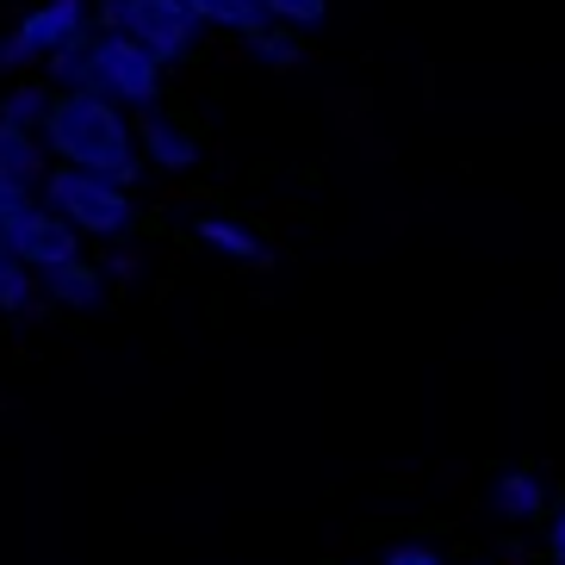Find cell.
<instances>
[{"label": "cell", "mask_w": 565, "mask_h": 565, "mask_svg": "<svg viewBox=\"0 0 565 565\" xmlns=\"http://www.w3.org/2000/svg\"><path fill=\"white\" fill-rule=\"evenodd\" d=\"M38 137H44L56 168H82V174H100V181L118 186L143 181V150H137L131 113H118L100 94H51V113H44Z\"/></svg>", "instance_id": "cell-1"}, {"label": "cell", "mask_w": 565, "mask_h": 565, "mask_svg": "<svg viewBox=\"0 0 565 565\" xmlns=\"http://www.w3.org/2000/svg\"><path fill=\"white\" fill-rule=\"evenodd\" d=\"M44 205L56 217L75 224V236H94V243H131L143 231V205L131 200V186L100 181V174H82V168H56L44 174Z\"/></svg>", "instance_id": "cell-2"}, {"label": "cell", "mask_w": 565, "mask_h": 565, "mask_svg": "<svg viewBox=\"0 0 565 565\" xmlns=\"http://www.w3.org/2000/svg\"><path fill=\"white\" fill-rule=\"evenodd\" d=\"M94 32H125L162 68H181L200 56V19L181 0H94Z\"/></svg>", "instance_id": "cell-3"}, {"label": "cell", "mask_w": 565, "mask_h": 565, "mask_svg": "<svg viewBox=\"0 0 565 565\" xmlns=\"http://www.w3.org/2000/svg\"><path fill=\"white\" fill-rule=\"evenodd\" d=\"M87 32H94V0H38V7H25V19H19L13 32L0 38V68L7 75L44 68L68 44H82Z\"/></svg>", "instance_id": "cell-4"}, {"label": "cell", "mask_w": 565, "mask_h": 565, "mask_svg": "<svg viewBox=\"0 0 565 565\" xmlns=\"http://www.w3.org/2000/svg\"><path fill=\"white\" fill-rule=\"evenodd\" d=\"M94 44H100V100H113L118 113H131V118L162 106L168 68L143 44H131L125 32H94Z\"/></svg>", "instance_id": "cell-5"}, {"label": "cell", "mask_w": 565, "mask_h": 565, "mask_svg": "<svg viewBox=\"0 0 565 565\" xmlns=\"http://www.w3.org/2000/svg\"><path fill=\"white\" fill-rule=\"evenodd\" d=\"M137 150H143V168H156V174H193V168L205 162V137L186 125L181 113H168V106H150V113H137Z\"/></svg>", "instance_id": "cell-6"}, {"label": "cell", "mask_w": 565, "mask_h": 565, "mask_svg": "<svg viewBox=\"0 0 565 565\" xmlns=\"http://www.w3.org/2000/svg\"><path fill=\"white\" fill-rule=\"evenodd\" d=\"M82 255L87 249H82V236H75V224H68V217H56L51 205H44V212H32L13 231V262L25 267V274H38V280H44L51 267L82 262Z\"/></svg>", "instance_id": "cell-7"}, {"label": "cell", "mask_w": 565, "mask_h": 565, "mask_svg": "<svg viewBox=\"0 0 565 565\" xmlns=\"http://www.w3.org/2000/svg\"><path fill=\"white\" fill-rule=\"evenodd\" d=\"M484 503H491V515L510 522V529H529V522H547V515H553L547 479H541L534 466H503V472H491Z\"/></svg>", "instance_id": "cell-8"}, {"label": "cell", "mask_w": 565, "mask_h": 565, "mask_svg": "<svg viewBox=\"0 0 565 565\" xmlns=\"http://www.w3.org/2000/svg\"><path fill=\"white\" fill-rule=\"evenodd\" d=\"M38 286H44V305H63V311H100L106 292H113V274L82 255V262H68V267H51Z\"/></svg>", "instance_id": "cell-9"}, {"label": "cell", "mask_w": 565, "mask_h": 565, "mask_svg": "<svg viewBox=\"0 0 565 565\" xmlns=\"http://www.w3.org/2000/svg\"><path fill=\"white\" fill-rule=\"evenodd\" d=\"M181 7L200 19V32L236 38V44H255V38L274 25V19L262 13V0H181Z\"/></svg>", "instance_id": "cell-10"}, {"label": "cell", "mask_w": 565, "mask_h": 565, "mask_svg": "<svg viewBox=\"0 0 565 565\" xmlns=\"http://www.w3.org/2000/svg\"><path fill=\"white\" fill-rule=\"evenodd\" d=\"M193 236H200L212 255H224V262L236 267H267V249H262V236L243 224V217H224V212H205L193 217Z\"/></svg>", "instance_id": "cell-11"}, {"label": "cell", "mask_w": 565, "mask_h": 565, "mask_svg": "<svg viewBox=\"0 0 565 565\" xmlns=\"http://www.w3.org/2000/svg\"><path fill=\"white\" fill-rule=\"evenodd\" d=\"M0 174H19V181H38L51 174V150H44V137L32 125H19V118H0Z\"/></svg>", "instance_id": "cell-12"}, {"label": "cell", "mask_w": 565, "mask_h": 565, "mask_svg": "<svg viewBox=\"0 0 565 565\" xmlns=\"http://www.w3.org/2000/svg\"><path fill=\"white\" fill-rule=\"evenodd\" d=\"M44 87L51 94H100V44H94V32L44 63Z\"/></svg>", "instance_id": "cell-13"}, {"label": "cell", "mask_w": 565, "mask_h": 565, "mask_svg": "<svg viewBox=\"0 0 565 565\" xmlns=\"http://www.w3.org/2000/svg\"><path fill=\"white\" fill-rule=\"evenodd\" d=\"M249 56L262 68H274V75H292V68H305V32H292V25H267V32L249 44Z\"/></svg>", "instance_id": "cell-14"}, {"label": "cell", "mask_w": 565, "mask_h": 565, "mask_svg": "<svg viewBox=\"0 0 565 565\" xmlns=\"http://www.w3.org/2000/svg\"><path fill=\"white\" fill-rule=\"evenodd\" d=\"M32 212H44V186H38V181H19V174H0V231L13 236Z\"/></svg>", "instance_id": "cell-15"}, {"label": "cell", "mask_w": 565, "mask_h": 565, "mask_svg": "<svg viewBox=\"0 0 565 565\" xmlns=\"http://www.w3.org/2000/svg\"><path fill=\"white\" fill-rule=\"evenodd\" d=\"M44 113H51V87H38V82H19L0 94V118H19V125H44Z\"/></svg>", "instance_id": "cell-16"}, {"label": "cell", "mask_w": 565, "mask_h": 565, "mask_svg": "<svg viewBox=\"0 0 565 565\" xmlns=\"http://www.w3.org/2000/svg\"><path fill=\"white\" fill-rule=\"evenodd\" d=\"M380 565H448V547L429 541V534H398L380 547Z\"/></svg>", "instance_id": "cell-17"}, {"label": "cell", "mask_w": 565, "mask_h": 565, "mask_svg": "<svg viewBox=\"0 0 565 565\" xmlns=\"http://www.w3.org/2000/svg\"><path fill=\"white\" fill-rule=\"evenodd\" d=\"M262 13L274 19V25L311 32V25H323V19H330V0H262Z\"/></svg>", "instance_id": "cell-18"}, {"label": "cell", "mask_w": 565, "mask_h": 565, "mask_svg": "<svg viewBox=\"0 0 565 565\" xmlns=\"http://www.w3.org/2000/svg\"><path fill=\"white\" fill-rule=\"evenodd\" d=\"M38 292H44V286H38V274H25V267H7V274H0V311L7 317L38 305Z\"/></svg>", "instance_id": "cell-19"}, {"label": "cell", "mask_w": 565, "mask_h": 565, "mask_svg": "<svg viewBox=\"0 0 565 565\" xmlns=\"http://www.w3.org/2000/svg\"><path fill=\"white\" fill-rule=\"evenodd\" d=\"M547 565H565V510L547 515Z\"/></svg>", "instance_id": "cell-20"}, {"label": "cell", "mask_w": 565, "mask_h": 565, "mask_svg": "<svg viewBox=\"0 0 565 565\" xmlns=\"http://www.w3.org/2000/svg\"><path fill=\"white\" fill-rule=\"evenodd\" d=\"M106 274H113V280H137V274H143V262L125 249V255H113V267H106Z\"/></svg>", "instance_id": "cell-21"}, {"label": "cell", "mask_w": 565, "mask_h": 565, "mask_svg": "<svg viewBox=\"0 0 565 565\" xmlns=\"http://www.w3.org/2000/svg\"><path fill=\"white\" fill-rule=\"evenodd\" d=\"M7 267H19V262H13V236L0 231V274H7Z\"/></svg>", "instance_id": "cell-22"}, {"label": "cell", "mask_w": 565, "mask_h": 565, "mask_svg": "<svg viewBox=\"0 0 565 565\" xmlns=\"http://www.w3.org/2000/svg\"><path fill=\"white\" fill-rule=\"evenodd\" d=\"M559 510H565V503H559Z\"/></svg>", "instance_id": "cell-23"}]
</instances>
